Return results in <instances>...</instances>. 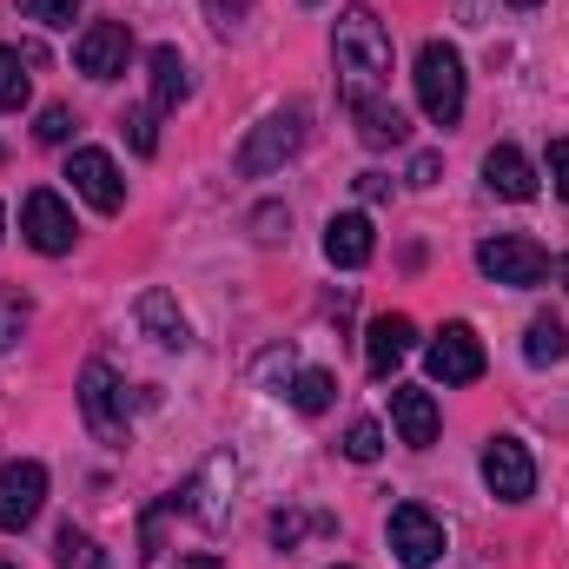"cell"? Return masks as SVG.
I'll list each match as a JSON object with an SVG mask.
<instances>
[{"label": "cell", "instance_id": "obj_38", "mask_svg": "<svg viewBox=\"0 0 569 569\" xmlns=\"http://www.w3.org/2000/svg\"><path fill=\"white\" fill-rule=\"evenodd\" d=\"M0 569H13V563H0Z\"/></svg>", "mask_w": 569, "mask_h": 569}, {"label": "cell", "instance_id": "obj_12", "mask_svg": "<svg viewBox=\"0 0 569 569\" xmlns=\"http://www.w3.org/2000/svg\"><path fill=\"white\" fill-rule=\"evenodd\" d=\"M483 483H490V497L523 503V497L537 490V463H530V450H523L517 437H490V443H483Z\"/></svg>", "mask_w": 569, "mask_h": 569}, {"label": "cell", "instance_id": "obj_8", "mask_svg": "<svg viewBox=\"0 0 569 569\" xmlns=\"http://www.w3.org/2000/svg\"><path fill=\"white\" fill-rule=\"evenodd\" d=\"M80 411H87V430L100 437V443H127V418H120V378H113V365H87L80 371Z\"/></svg>", "mask_w": 569, "mask_h": 569}, {"label": "cell", "instance_id": "obj_15", "mask_svg": "<svg viewBox=\"0 0 569 569\" xmlns=\"http://www.w3.org/2000/svg\"><path fill=\"white\" fill-rule=\"evenodd\" d=\"M371 252H378V239H371V219H365V212H338V219L325 226V259H331L338 272L371 266Z\"/></svg>", "mask_w": 569, "mask_h": 569}, {"label": "cell", "instance_id": "obj_23", "mask_svg": "<svg viewBox=\"0 0 569 569\" xmlns=\"http://www.w3.org/2000/svg\"><path fill=\"white\" fill-rule=\"evenodd\" d=\"M20 67H27V60H20L13 47H0V113H20L27 93H33V80H27Z\"/></svg>", "mask_w": 569, "mask_h": 569}, {"label": "cell", "instance_id": "obj_31", "mask_svg": "<svg viewBox=\"0 0 569 569\" xmlns=\"http://www.w3.org/2000/svg\"><path fill=\"white\" fill-rule=\"evenodd\" d=\"M550 179H557V192H563V206H569V140L550 146Z\"/></svg>", "mask_w": 569, "mask_h": 569}, {"label": "cell", "instance_id": "obj_4", "mask_svg": "<svg viewBox=\"0 0 569 569\" xmlns=\"http://www.w3.org/2000/svg\"><path fill=\"white\" fill-rule=\"evenodd\" d=\"M477 272L497 279V284H543L550 279V252H543L537 239L503 232V239H483V246H477Z\"/></svg>", "mask_w": 569, "mask_h": 569}, {"label": "cell", "instance_id": "obj_26", "mask_svg": "<svg viewBox=\"0 0 569 569\" xmlns=\"http://www.w3.org/2000/svg\"><path fill=\"white\" fill-rule=\"evenodd\" d=\"M305 530H331V517H298V510H279V517H272V543H284V550H291Z\"/></svg>", "mask_w": 569, "mask_h": 569}, {"label": "cell", "instance_id": "obj_30", "mask_svg": "<svg viewBox=\"0 0 569 569\" xmlns=\"http://www.w3.org/2000/svg\"><path fill=\"white\" fill-rule=\"evenodd\" d=\"M246 7H252V0H206L212 27H239V20H246Z\"/></svg>", "mask_w": 569, "mask_h": 569}, {"label": "cell", "instance_id": "obj_29", "mask_svg": "<svg viewBox=\"0 0 569 569\" xmlns=\"http://www.w3.org/2000/svg\"><path fill=\"white\" fill-rule=\"evenodd\" d=\"M33 133H40V140H47V146H67V133H73V113H67V107H47Z\"/></svg>", "mask_w": 569, "mask_h": 569}, {"label": "cell", "instance_id": "obj_3", "mask_svg": "<svg viewBox=\"0 0 569 569\" xmlns=\"http://www.w3.org/2000/svg\"><path fill=\"white\" fill-rule=\"evenodd\" d=\"M298 146H305V107H279V113H266L252 127V140L239 146V172L246 179H266V172H279Z\"/></svg>", "mask_w": 569, "mask_h": 569}, {"label": "cell", "instance_id": "obj_33", "mask_svg": "<svg viewBox=\"0 0 569 569\" xmlns=\"http://www.w3.org/2000/svg\"><path fill=\"white\" fill-rule=\"evenodd\" d=\"M358 192H365V199H385V192H391V179H385V172H358Z\"/></svg>", "mask_w": 569, "mask_h": 569}, {"label": "cell", "instance_id": "obj_36", "mask_svg": "<svg viewBox=\"0 0 569 569\" xmlns=\"http://www.w3.org/2000/svg\"><path fill=\"white\" fill-rule=\"evenodd\" d=\"M563 291H569V259H563Z\"/></svg>", "mask_w": 569, "mask_h": 569}, {"label": "cell", "instance_id": "obj_24", "mask_svg": "<svg viewBox=\"0 0 569 569\" xmlns=\"http://www.w3.org/2000/svg\"><path fill=\"white\" fill-rule=\"evenodd\" d=\"M345 457L351 463H378L385 457V425L378 418H358V425L345 430Z\"/></svg>", "mask_w": 569, "mask_h": 569}, {"label": "cell", "instance_id": "obj_27", "mask_svg": "<svg viewBox=\"0 0 569 569\" xmlns=\"http://www.w3.org/2000/svg\"><path fill=\"white\" fill-rule=\"evenodd\" d=\"M80 7H87V0H20V13H33V20H47V27H73Z\"/></svg>", "mask_w": 569, "mask_h": 569}, {"label": "cell", "instance_id": "obj_32", "mask_svg": "<svg viewBox=\"0 0 569 569\" xmlns=\"http://www.w3.org/2000/svg\"><path fill=\"white\" fill-rule=\"evenodd\" d=\"M411 186H437V152H418L411 159Z\"/></svg>", "mask_w": 569, "mask_h": 569}, {"label": "cell", "instance_id": "obj_13", "mask_svg": "<svg viewBox=\"0 0 569 569\" xmlns=\"http://www.w3.org/2000/svg\"><path fill=\"white\" fill-rule=\"evenodd\" d=\"M411 345H418V325H411L405 311H385V318H371V331H365V365H371L378 378H391V371L411 358Z\"/></svg>", "mask_w": 569, "mask_h": 569}, {"label": "cell", "instance_id": "obj_34", "mask_svg": "<svg viewBox=\"0 0 569 569\" xmlns=\"http://www.w3.org/2000/svg\"><path fill=\"white\" fill-rule=\"evenodd\" d=\"M179 569H219V563H212V557H186Z\"/></svg>", "mask_w": 569, "mask_h": 569}, {"label": "cell", "instance_id": "obj_1", "mask_svg": "<svg viewBox=\"0 0 569 569\" xmlns=\"http://www.w3.org/2000/svg\"><path fill=\"white\" fill-rule=\"evenodd\" d=\"M331 47H338V73H345V100L351 107L378 100L391 87V33H385V20L371 7H345Z\"/></svg>", "mask_w": 569, "mask_h": 569}, {"label": "cell", "instance_id": "obj_5", "mask_svg": "<svg viewBox=\"0 0 569 569\" xmlns=\"http://www.w3.org/2000/svg\"><path fill=\"white\" fill-rule=\"evenodd\" d=\"M20 232H27V246L33 252H47V259H60V252H73V239H80V226H73V206L60 199V192H27V206H20Z\"/></svg>", "mask_w": 569, "mask_h": 569}, {"label": "cell", "instance_id": "obj_18", "mask_svg": "<svg viewBox=\"0 0 569 569\" xmlns=\"http://www.w3.org/2000/svg\"><path fill=\"white\" fill-rule=\"evenodd\" d=\"M146 73H152V107L159 113H172L186 93H192V80H186V60H179V47H152L146 53Z\"/></svg>", "mask_w": 569, "mask_h": 569}, {"label": "cell", "instance_id": "obj_7", "mask_svg": "<svg viewBox=\"0 0 569 569\" xmlns=\"http://www.w3.org/2000/svg\"><path fill=\"white\" fill-rule=\"evenodd\" d=\"M127 60H133V33H127V20H93V27L73 40V67H80L87 80H120Z\"/></svg>", "mask_w": 569, "mask_h": 569}, {"label": "cell", "instance_id": "obj_25", "mask_svg": "<svg viewBox=\"0 0 569 569\" xmlns=\"http://www.w3.org/2000/svg\"><path fill=\"white\" fill-rule=\"evenodd\" d=\"M127 140H133L140 159L159 152V107H133V113H127Z\"/></svg>", "mask_w": 569, "mask_h": 569}, {"label": "cell", "instance_id": "obj_16", "mask_svg": "<svg viewBox=\"0 0 569 569\" xmlns=\"http://www.w3.org/2000/svg\"><path fill=\"white\" fill-rule=\"evenodd\" d=\"M483 186L497 199H537V172H530V159L517 146H490L483 152Z\"/></svg>", "mask_w": 569, "mask_h": 569}, {"label": "cell", "instance_id": "obj_19", "mask_svg": "<svg viewBox=\"0 0 569 569\" xmlns=\"http://www.w3.org/2000/svg\"><path fill=\"white\" fill-rule=\"evenodd\" d=\"M351 113H358V133H365V146H405V140H411V120H405L391 100H358Z\"/></svg>", "mask_w": 569, "mask_h": 569}, {"label": "cell", "instance_id": "obj_35", "mask_svg": "<svg viewBox=\"0 0 569 569\" xmlns=\"http://www.w3.org/2000/svg\"><path fill=\"white\" fill-rule=\"evenodd\" d=\"M510 7H543V0H510Z\"/></svg>", "mask_w": 569, "mask_h": 569}, {"label": "cell", "instance_id": "obj_9", "mask_svg": "<svg viewBox=\"0 0 569 569\" xmlns=\"http://www.w3.org/2000/svg\"><path fill=\"white\" fill-rule=\"evenodd\" d=\"M40 503H47V470L33 463V457H13V463H0V530H27L33 517H40Z\"/></svg>", "mask_w": 569, "mask_h": 569}, {"label": "cell", "instance_id": "obj_20", "mask_svg": "<svg viewBox=\"0 0 569 569\" xmlns=\"http://www.w3.org/2000/svg\"><path fill=\"white\" fill-rule=\"evenodd\" d=\"M523 358H530L537 371L563 365V358H569V331H563V318H530V331H523Z\"/></svg>", "mask_w": 569, "mask_h": 569}, {"label": "cell", "instance_id": "obj_6", "mask_svg": "<svg viewBox=\"0 0 569 569\" xmlns=\"http://www.w3.org/2000/svg\"><path fill=\"white\" fill-rule=\"evenodd\" d=\"M385 537H391V557L405 569H430L450 543H443V523L430 517L425 503H398L391 510V523H385Z\"/></svg>", "mask_w": 569, "mask_h": 569}, {"label": "cell", "instance_id": "obj_17", "mask_svg": "<svg viewBox=\"0 0 569 569\" xmlns=\"http://www.w3.org/2000/svg\"><path fill=\"white\" fill-rule=\"evenodd\" d=\"M391 425H398V437H405L411 450H425L430 437H437V398L418 391V385H398V391H391Z\"/></svg>", "mask_w": 569, "mask_h": 569}, {"label": "cell", "instance_id": "obj_14", "mask_svg": "<svg viewBox=\"0 0 569 569\" xmlns=\"http://www.w3.org/2000/svg\"><path fill=\"white\" fill-rule=\"evenodd\" d=\"M133 318L146 325V338L152 345H166V351H186L192 345V325H186V311H179V298L172 291H140V305H133Z\"/></svg>", "mask_w": 569, "mask_h": 569}, {"label": "cell", "instance_id": "obj_11", "mask_svg": "<svg viewBox=\"0 0 569 569\" xmlns=\"http://www.w3.org/2000/svg\"><path fill=\"white\" fill-rule=\"evenodd\" d=\"M430 378L437 385H477L483 378V338L470 325H443L430 338Z\"/></svg>", "mask_w": 569, "mask_h": 569}, {"label": "cell", "instance_id": "obj_10", "mask_svg": "<svg viewBox=\"0 0 569 569\" xmlns=\"http://www.w3.org/2000/svg\"><path fill=\"white\" fill-rule=\"evenodd\" d=\"M67 179H73V192H80L93 212H120V206H127V179H120L113 152H100V146H80V152L67 159Z\"/></svg>", "mask_w": 569, "mask_h": 569}, {"label": "cell", "instance_id": "obj_22", "mask_svg": "<svg viewBox=\"0 0 569 569\" xmlns=\"http://www.w3.org/2000/svg\"><path fill=\"white\" fill-rule=\"evenodd\" d=\"M331 398H338V378H331V371H298V378H291V405H298L305 418L331 411Z\"/></svg>", "mask_w": 569, "mask_h": 569}, {"label": "cell", "instance_id": "obj_2", "mask_svg": "<svg viewBox=\"0 0 569 569\" xmlns=\"http://www.w3.org/2000/svg\"><path fill=\"white\" fill-rule=\"evenodd\" d=\"M418 107H425V120L437 127H457L463 120V53L450 47V40H425L418 47Z\"/></svg>", "mask_w": 569, "mask_h": 569}, {"label": "cell", "instance_id": "obj_28", "mask_svg": "<svg viewBox=\"0 0 569 569\" xmlns=\"http://www.w3.org/2000/svg\"><path fill=\"white\" fill-rule=\"evenodd\" d=\"M27 331V298H0V351Z\"/></svg>", "mask_w": 569, "mask_h": 569}, {"label": "cell", "instance_id": "obj_37", "mask_svg": "<svg viewBox=\"0 0 569 569\" xmlns=\"http://www.w3.org/2000/svg\"><path fill=\"white\" fill-rule=\"evenodd\" d=\"M0 226H7V212H0Z\"/></svg>", "mask_w": 569, "mask_h": 569}, {"label": "cell", "instance_id": "obj_21", "mask_svg": "<svg viewBox=\"0 0 569 569\" xmlns=\"http://www.w3.org/2000/svg\"><path fill=\"white\" fill-rule=\"evenodd\" d=\"M53 563L60 569H107V557H100V543H93L87 530L60 523V537H53Z\"/></svg>", "mask_w": 569, "mask_h": 569}]
</instances>
